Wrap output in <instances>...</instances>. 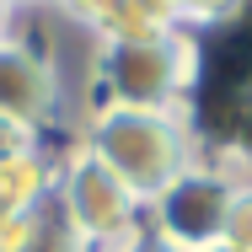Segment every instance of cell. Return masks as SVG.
<instances>
[{
	"instance_id": "cell-1",
	"label": "cell",
	"mask_w": 252,
	"mask_h": 252,
	"mask_svg": "<svg viewBox=\"0 0 252 252\" xmlns=\"http://www.w3.org/2000/svg\"><path fill=\"white\" fill-rule=\"evenodd\" d=\"M75 140L145 209L204 156L193 113H161V107H92Z\"/></svg>"
},
{
	"instance_id": "cell-2",
	"label": "cell",
	"mask_w": 252,
	"mask_h": 252,
	"mask_svg": "<svg viewBox=\"0 0 252 252\" xmlns=\"http://www.w3.org/2000/svg\"><path fill=\"white\" fill-rule=\"evenodd\" d=\"M199 38L166 32L145 43H97L92 54V107H161V113H193L199 97Z\"/></svg>"
},
{
	"instance_id": "cell-3",
	"label": "cell",
	"mask_w": 252,
	"mask_h": 252,
	"mask_svg": "<svg viewBox=\"0 0 252 252\" xmlns=\"http://www.w3.org/2000/svg\"><path fill=\"white\" fill-rule=\"evenodd\" d=\"M252 177V156L204 145L199 166H188L161 199L145 209V231H156L166 247L177 252H209L225 236V215L236 188Z\"/></svg>"
},
{
	"instance_id": "cell-4",
	"label": "cell",
	"mask_w": 252,
	"mask_h": 252,
	"mask_svg": "<svg viewBox=\"0 0 252 252\" xmlns=\"http://www.w3.org/2000/svg\"><path fill=\"white\" fill-rule=\"evenodd\" d=\"M54 209L92 252H113L145 231V204L134 199L81 140L54 161Z\"/></svg>"
},
{
	"instance_id": "cell-5",
	"label": "cell",
	"mask_w": 252,
	"mask_h": 252,
	"mask_svg": "<svg viewBox=\"0 0 252 252\" xmlns=\"http://www.w3.org/2000/svg\"><path fill=\"white\" fill-rule=\"evenodd\" d=\"M64 107V75L49 54L27 49L22 38H0V118L22 124L27 134H49Z\"/></svg>"
},
{
	"instance_id": "cell-6",
	"label": "cell",
	"mask_w": 252,
	"mask_h": 252,
	"mask_svg": "<svg viewBox=\"0 0 252 252\" xmlns=\"http://www.w3.org/2000/svg\"><path fill=\"white\" fill-rule=\"evenodd\" d=\"M70 22L92 38V43H145L183 32L177 27V5L166 0H113V5H75Z\"/></svg>"
},
{
	"instance_id": "cell-7",
	"label": "cell",
	"mask_w": 252,
	"mask_h": 252,
	"mask_svg": "<svg viewBox=\"0 0 252 252\" xmlns=\"http://www.w3.org/2000/svg\"><path fill=\"white\" fill-rule=\"evenodd\" d=\"M49 199H54V161L43 156V145L16 161H0V220L38 215Z\"/></svg>"
},
{
	"instance_id": "cell-8",
	"label": "cell",
	"mask_w": 252,
	"mask_h": 252,
	"mask_svg": "<svg viewBox=\"0 0 252 252\" xmlns=\"http://www.w3.org/2000/svg\"><path fill=\"white\" fill-rule=\"evenodd\" d=\"M220 247L252 252V177L236 188V199H231V215H225V236H220Z\"/></svg>"
},
{
	"instance_id": "cell-9",
	"label": "cell",
	"mask_w": 252,
	"mask_h": 252,
	"mask_svg": "<svg viewBox=\"0 0 252 252\" xmlns=\"http://www.w3.org/2000/svg\"><path fill=\"white\" fill-rule=\"evenodd\" d=\"M38 145H43L38 134H27L22 124H11V118H0V161H16V156L38 151Z\"/></svg>"
},
{
	"instance_id": "cell-10",
	"label": "cell",
	"mask_w": 252,
	"mask_h": 252,
	"mask_svg": "<svg viewBox=\"0 0 252 252\" xmlns=\"http://www.w3.org/2000/svg\"><path fill=\"white\" fill-rule=\"evenodd\" d=\"M113 252H177V247H166L156 231H140L134 242H124V247H113Z\"/></svg>"
},
{
	"instance_id": "cell-11",
	"label": "cell",
	"mask_w": 252,
	"mask_h": 252,
	"mask_svg": "<svg viewBox=\"0 0 252 252\" xmlns=\"http://www.w3.org/2000/svg\"><path fill=\"white\" fill-rule=\"evenodd\" d=\"M11 32V5H0V38Z\"/></svg>"
},
{
	"instance_id": "cell-12",
	"label": "cell",
	"mask_w": 252,
	"mask_h": 252,
	"mask_svg": "<svg viewBox=\"0 0 252 252\" xmlns=\"http://www.w3.org/2000/svg\"><path fill=\"white\" fill-rule=\"evenodd\" d=\"M209 252H236V247H209Z\"/></svg>"
}]
</instances>
